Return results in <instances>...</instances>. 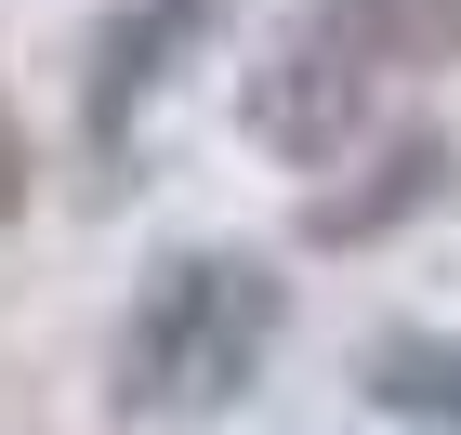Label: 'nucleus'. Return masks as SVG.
I'll use <instances>...</instances> for the list:
<instances>
[{
    "label": "nucleus",
    "instance_id": "obj_1",
    "mask_svg": "<svg viewBox=\"0 0 461 435\" xmlns=\"http://www.w3.org/2000/svg\"><path fill=\"white\" fill-rule=\"evenodd\" d=\"M448 67H461V0H317L250 67V132L277 145L290 172H343Z\"/></svg>",
    "mask_w": 461,
    "mask_h": 435
},
{
    "label": "nucleus",
    "instance_id": "obj_4",
    "mask_svg": "<svg viewBox=\"0 0 461 435\" xmlns=\"http://www.w3.org/2000/svg\"><path fill=\"white\" fill-rule=\"evenodd\" d=\"M369 396L409 409V422H448V435H461V343H395V357L369 369Z\"/></svg>",
    "mask_w": 461,
    "mask_h": 435
},
{
    "label": "nucleus",
    "instance_id": "obj_6",
    "mask_svg": "<svg viewBox=\"0 0 461 435\" xmlns=\"http://www.w3.org/2000/svg\"><path fill=\"white\" fill-rule=\"evenodd\" d=\"M27 212V132H14V106H0V224Z\"/></svg>",
    "mask_w": 461,
    "mask_h": 435
},
{
    "label": "nucleus",
    "instance_id": "obj_3",
    "mask_svg": "<svg viewBox=\"0 0 461 435\" xmlns=\"http://www.w3.org/2000/svg\"><path fill=\"white\" fill-rule=\"evenodd\" d=\"M212 14L224 0H119L106 14V40H93V145H106V159H119V132H132V106L212 40Z\"/></svg>",
    "mask_w": 461,
    "mask_h": 435
},
{
    "label": "nucleus",
    "instance_id": "obj_2",
    "mask_svg": "<svg viewBox=\"0 0 461 435\" xmlns=\"http://www.w3.org/2000/svg\"><path fill=\"white\" fill-rule=\"evenodd\" d=\"M277 330H290V290L264 277L250 251L158 264L145 304L119 317V357H106L119 422H212V409H238V383L277 357Z\"/></svg>",
    "mask_w": 461,
    "mask_h": 435
},
{
    "label": "nucleus",
    "instance_id": "obj_5",
    "mask_svg": "<svg viewBox=\"0 0 461 435\" xmlns=\"http://www.w3.org/2000/svg\"><path fill=\"white\" fill-rule=\"evenodd\" d=\"M435 172H448V159H435V145H409V159H395V185H343V198H317V238H369V224L422 212V198H435Z\"/></svg>",
    "mask_w": 461,
    "mask_h": 435
}]
</instances>
